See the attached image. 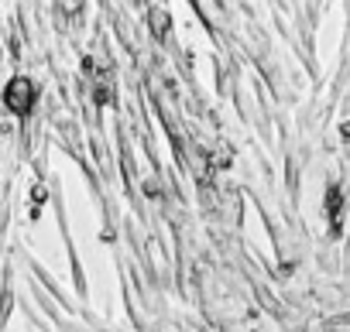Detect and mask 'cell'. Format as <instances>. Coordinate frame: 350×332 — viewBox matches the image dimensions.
I'll list each match as a JSON object with an SVG mask.
<instances>
[{
	"mask_svg": "<svg viewBox=\"0 0 350 332\" xmlns=\"http://www.w3.org/2000/svg\"><path fill=\"white\" fill-rule=\"evenodd\" d=\"M7 103L18 110V113H24L28 106H31V82H11V96H7Z\"/></svg>",
	"mask_w": 350,
	"mask_h": 332,
	"instance_id": "cell-1",
	"label": "cell"
}]
</instances>
